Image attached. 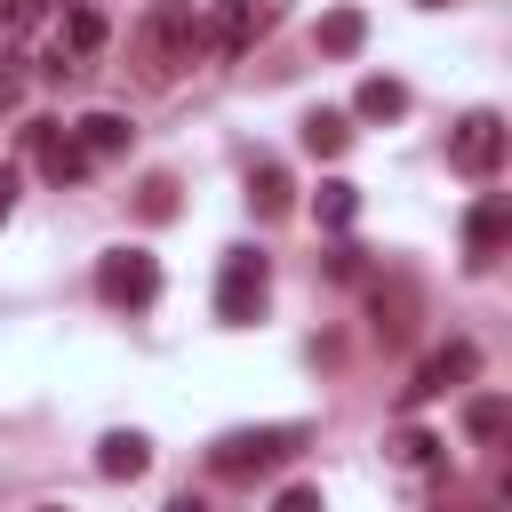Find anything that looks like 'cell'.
I'll use <instances>...</instances> for the list:
<instances>
[{
    "mask_svg": "<svg viewBox=\"0 0 512 512\" xmlns=\"http://www.w3.org/2000/svg\"><path fill=\"white\" fill-rule=\"evenodd\" d=\"M272 512H328V496H320L312 480H296V488H280V496H272Z\"/></svg>",
    "mask_w": 512,
    "mask_h": 512,
    "instance_id": "7402d4cb",
    "label": "cell"
},
{
    "mask_svg": "<svg viewBox=\"0 0 512 512\" xmlns=\"http://www.w3.org/2000/svg\"><path fill=\"white\" fill-rule=\"evenodd\" d=\"M248 208H256V216H288V208H296V184H288L280 160H256V168H248Z\"/></svg>",
    "mask_w": 512,
    "mask_h": 512,
    "instance_id": "4fadbf2b",
    "label": "cell"
},
{
    "mask_svg": "<svg viewBox=\"0 0 512 512\" xmlns=\"http://www.w3.org/2000/svg\"><path fill=\"white\" fill-rule=\"evenodd\" d=\"M384 448H392V464H408V472H424V464L440 456V440H432V432H416V424H408V432H392Z\"/></svg>",
    "mask_w": 512,
    "mask_h": 512,
    "instance_id": "44dd1931",
    "label": "cell"
},
{
    "mask_svg": "<svg viewBox=\"0 0 512 512\" xmlns=\"http://www.w3.org/2000/svg\"><path fill=\"white\" fill-rule=\"evenodd\" d=\"M24 136H32V160H40V176H48L56 192H64V184H88V168H96V160L80 152V136H72L64 120H32Z\"/></svg>",
    "mask_w": 512,
    "mask_h": 512,
    "instance_id": "5b68a950",
    "label": "cell"
},
{
    "mask_svg": "<svg viewBox=\"0 0 512 512\" xmlns=\"http://www.w3.org/2000/svg\"><path fill=\"white\" fill-rule=\"evenodd\" d=\"M312 216H320L328 232H344V224L360 216V184H344V176H328V184L312 192Z\"/></svg>",
    "mask_w": 512,
    "mask_h": 512,
    "instance_id": "ac0fdd59",
    "label": "cell"
},
{
    "mask_svg": "<svg viewBox=\"0 0 512 512\" xmlns=\"http://www.w3.org/2000/svg\"><path fill=\"white\" fill-rule=\"evenodd\" d=\"M464 432H472L480 448H496V440L512 432V400H504V392H480V400H464Z\"/></svg>",
    "mask_w": 512,
    "mask_h": 512,
    "instance_id": "9a60e30c",
    "label": "cell"
},
{
    "mask_svg": "<svg viewBox=\"0 0 512 512\" xmlns=\"http://www.w3.org/2000/svg\"><path fill=\"white\" fill-rule=\"evenodd\" d=\"M8 208H16V184H8V176H0V224H8Z\"/></svg>",
    "mask_w": 512,
    "mask_h": 512,
    "instance_id": "603a6c76",
    "label": "cell"
},
{
    "mask_svg": "<svg viewBox=\"0 0 512 512\" xmlns=\"http://www.w3.org/2000/svg\"><path fill=\"white\" fill-rule=\"evenodd\" d=\"M136 48H144V72H152V80H168L176 64H192V56L208 48V32H200V24L184 16V8H152V16H144V40H136Z\"/></svg>",
    "mask_w": 512,
    "mask_h": 512,
    "instance_id": "277c9868",
    "label": "cell"
},
{
    "mask_svg": "<svg viewBox=\"0 0 512 512\" xmlns=\"http://www.w3.org/2000/svg\"><path fill=\"white\" fill-rule=\"evenodd\" d=\"M416 8H448V0H416Z\"/></svg>",
    "mask_w": 512,
    "mask_h": 512,
    "instance_id": "484cf974",
    "label": "cell"
},
{
    "mask_svg": "<svg viewBox=\"0 0 512 512\" xmlns=\"http://www.w3.org/2000/svg\"><path fill=\"white\" fill-rule=\"evenodd\" d=\"M448 160L464 168V176H496V160H504V120L480 104V112H464L456 120V136H448Z\"/></svg>",
    "mask_w": 512,
    "mask_h": 512,
    "instance_id": "8992f818",
    "label": "cell"
},
{
    "mask_svg": "<svg viewBox=\"0 0 512 512\" xmlns=\"http://www.w3.org/2000/svg\"><path fill=\"white\" fill-rule=\"evenodd\" d=\"M136 216H144V224H168V216H176V176H144V184H136Z\"/></svg>",
    "mask_w": 512,
    "mask_h": 512,
    "instance_id": "ffe728a7",
    "label": "cell"
},
{
    "mask_svg": "<svg viewBox=\"0 0 512 512\" xmlns=\"http://www.w3.org/2000/svg\"><path fill=\"white\" fill-rule=\"evenodd\" d=\"M304 440H312L304 424H248V432H224V440L208 448V472H224V480H248V472H272V464H288Z\"/></svg>",
    "mask_w": 512,
    "mask_h": 512,
    "instance_id": "6da1fadb",
    "label": "cell"
},
{
    "mask_svg": "<svg viewBox=\"0 0 512 512\" xmlns=\"http://www.w3.org/2000/svg\"><path fill=\"white\" fill-rule=\"evenodd\" d=\"M96 296H104L112 312H144V304L160 296V264H152L144 248H104V256H96Z\"/></svg>",
    "mask_w": 512,
    "mask_h": 512,
    "instance_id": "3957f363",
    "label": "cell"
},
{
    "mask_svg": "<svg viewBox=\"0 0 512 512\" xmlns=\"http://www.w3.org/2000/svg\"><path fill=\"white\" fill-rule=\"evenodd\" d=\"M360 40H368V16L360 8H328L320 16V56H360Z\"/></svg>",
    "mask_w": 512,
    "mask_h": 512,
    "instance_id": "e0dca14e",
    "label": "cell"
},
{
    "mask_svg": "<svg viewBox=\"0 0 512 512\" xmlns=\"http://www.w3.org/2000/svg\"><path fill=\"white\" fill-rule=\"evenodd\" d=\"M168 512H208V504L200 496H168Z\"/></svg>",
    "mask_w": 512,
    "mask_h": 512,
    "instance_id": "cb8c5ba5",
    "label": "cell"
},
{
    "mask_svg": "<svg viewBox=\"0 0 512 512\" xmlns=\"http://www.w3.org/2000/svg\"><path fill=\"white\" fill-rule=\"evenodd\" d=\"M504 240H512V200H504V192L472 200V216H464V248H472V264H496Z\"/></svg>",
    "mask_w": 512,
    "mask_h": 512,
    "instance_id": "9c48e42d",
    "label": "cell"
},
{
    "mask_svg": "<svg viewBox=\"0 0 512 512\" xmlns=\"http://www.w3.org/2000/svg\"><path fill=\"white\" fill-rule=\"evenodd\" d=\"M352 112H360V120H400V112H408V88H400L392 72H368L360 96H352Z\"/></svg>",
    "mask_w": 512,
    "mask_h": 512,
    "instance_id": "5bb4252c",
    "label": "cell"
},
{
    "mask_svg": "<svg viewBox=\"0 0 512 512\" xmlns=\"http://www.w3.org/2000/svg\"><path fill=\"white\" fill-rule=\"evenodd\" d=\"M72 136H80V152H88V160H112V152H128V136H136V128H128L120 112H80V120H72Z\"/></svg>",
    "mask_w": 512,
    "mask_h": 512,
    "instance_id": "7c38bea8",
    "label": "cell"
},
{
    "mask_svg": "<svg viewBox=\"0 0 512 512\" xmlns=\"http://www.w3.org/2000/svg\"><path fill=\"white\" fill-rule=\"evenodd\" d=\"M32 512H64V504H32Z\"/></svg>",
    "mask_w": 512,
    "mask_h": 512,
    "instance_id": "4316f807",
    "label": "cell"
},
{
    "mask_svg": "<svg viewBox=\"0 0 512 512\" xmlns=\"http://www.w3.org/2000/svg\"><path fill=\"white\" fill-rule=\"evenodd\" d=\"M8 16H16V8H8V0H0V24H8Z\"/></svg>",
    "mask_w": 512,
    "mask_h": 512,
    "instance_id": "d4e9b609",
    "label": "cell"
},
{
    "mask_svg": "<svg viewBox=\"0 0 512 512\" xmlns=\"http://www.w3.org/2000/svg\"><path fill=\"white\" fill-rule=\"evenodd\" d=\"M368 312H376V336H384V344H408V328H416V288H408V280H376V288H368Z\"/></svg>",
    "mask_w": 512,
    "mask_h": 512,
    "instance_id": "30bf717a",
    "label": "cell"
},
{
    "mask_svg": "<svg viewBox=\"0 0 512 512\" xmlns=\"http://www.w3.org/2000/svg\"><path fill=\"white\" fill-rule=\"evenodd\" d=\"M272 296V264L256 248H224V272H216V320L224 328H248Z\"/></svg>",
    "mask_w": 512,
    "mask_h": 512,
    "instance_id": "7a4b0ae2",
    "label": "cell"
},
{
    "mask_svg": "<svg viewBox=\"0 0 512 512\" xmlns=\"http://www.w3.org/2000/svg\"><path fill=\"white\" fill-rule=\"evenodd\" d=\"M344 144H352V120H344V112H304V152L336 160Z\"/></svg>",
    "mask_w": 512,
    "mask_h": 512,
    "instance_id": "d6986e66",
    "label": "cell"
},
{
    "mask_svg": "<svg viewBox=\"0 0 512 512\" xmlns=\"http://www.w3.org/2000/svg\"><path fill=\"white\" fill-rule=\"evenodd\" d=\"M472 376H480V344H464V336H456V344H440V352L416 368V384H408L400 400H408V408H424V400H440V392H456V384H472Z\"/></svg>",
    "mask_w": 512,
    "mask_h": 512,
    "instance_id": "52a82bcc",
    "label": "cell"
},
{
    "mask_svg": "<svg viewBox=\"0 0 512 512\" xmlns=\"http://www.w3.org/2000/svg\"><path fill=\"white\" fill-rule=\"evenodd\" d=\"M96 48H104V8H96V0H64V8H56V64H48V72L64 80V72L88 64Z\"/></svg>",
    "mask_w": 512,
    "mask_h": 512,
    "instance_id": "ba28073f",
    "label": "cell"
},
{
    "mask_svg": "<svg viewBox=\"0 0 512 512\" xmlns=\"http://www.w3.org/2000/svg\"><path fill=\"white\" fill-rule=\"evenodd\" d=\"M96 472L104 480H144L152 472V440L144 432H104L96 440Z\"/></svg>",
    "mask_w": 512,
    "mask_h": 512,
    "instance_id": "8fae6325",
    "label": "cell"
},
{
    "mask_svg": "<svg viewBox=\"0 0 512 512\" xmlns=\"http://www.w3.org/2000/svg\"><path fill=\"white\" fill-rule=\"evenodd\" d=\"M248 40H256V0H216V32H208V48L240 56Z\"/></svg>",
    "mask_w": 512,
    "mask_h": 512,
    "instance_id": "2e32d148",
    "label": "cell"
}]
</instances>
